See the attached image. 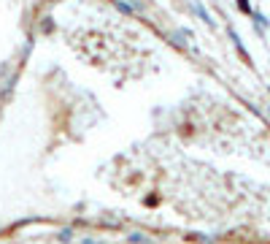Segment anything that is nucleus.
<instances>
[{"label":"nucleus","instance_id":"1","mask_svg":"<svg viewBox=\"0 0 270 244\" xmlns=\"http://www.w3.org/2000/svg\"><path fill=\"white\" fill-rule=\"evenodd\" d=\"M238 6L243 8V11H252V8H249V0H238Z\"/></svg>","mask_w":270,"mask_h":244}]
</instances>
